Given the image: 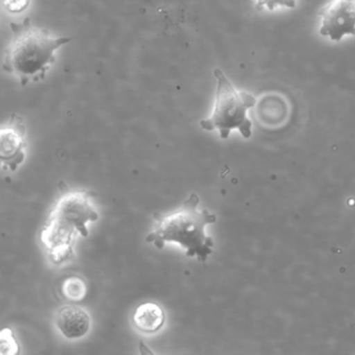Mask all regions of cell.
Here are the masks:
<instances>
[{
	"instance_id": "1",
	"label": "cell",
	"mask_w": 355,
	"mask_h": 355,
	"mask_svg": "<svg viewBox=\"0 0 355 355\" xmlns=\"http://www.w3.org/2000/svg\"><path fill=\"white\" fill-rule=\"evenodd\" d=\"M12 38L6 49L3 68L18 76L22 86L44 80L55 63V51L68 44L71 38H53L49 31L38 28L28 18L16 24L10 22Z\"/></svg>"
},
{
	"instance_id": "2",
	"label": "cell",
	"mask_w": 355,
	"mask_h": 355,
	"mask_svg": "<svg viewBox=\"0 0 355 355\" xmlns=\"http://www.w3.org/2000/svg\"><path fill=\"white\" fill-rule=\"evenodd\" d=\"M99 215L90 202V193H66L51 209L40 234L41 243L55 265H62L74 257L73 242L78 234L89 236L87 224L98 220Z\"/></svg>"
},
{
	"instance_id": "3",
	"label": "cell",
	"mask_w": 355,
	"mask_h": 355,
	"mask_svg": "<svg viewBox=\"0 0 355 355\" xmlns=\"http://www.w3.org/2000/svg\"><path fill=\"white\" fill-rule=\"evenodd\" d=\"M198 195L192 193L178 211L168 215L155 213V225L153 232L146 236L148 243H153L159 249L166 243H178L186 249L187 257H195L205 263L213 253L214 242L205 234V227L215 223V214L207 209L197 211Z\"/></svg>"
},
{
	"instance_id": "4",
	"label": "cell",
	"mask_w": 355,
	"mask_h": 355,
	"mask_svg": "<svg viewBox=\"0 0 355 355\" xmlns=\"http://www.w3.org/2000/svg\"><path fill=\"white\" fill-rule=\"evenodd\" d=\"M217 80L216 103L213 114L200 122L205 130H218L222 139H227L230 132L238 130L245 139L252 134V123L247 117V111L254 107L255 98L246 92H239L221 69L214 70Z\"/></svg>"
},
{
	"instance_id": "5",
	"label": "cell",
	"mask_w": 355,
	"mask_h": 355,
	"mask_svg": "<svg viewBox=\"0 0 355 355\" xmlns=\"http://www.w3.org/2000/svg\"><path fill=\"white\" fill-rule=\"evenodd\" d=\"M319 17L322 36L336 42L346 35L355 36V0H329L319 12Z\"/></svg>"
},
{
	"instance_id": "6",
	"label": "cell",
	"mask_w": 355,
	"mask_h": 355,
	"mask_svg": "<svg viewBox=\"0 0 355 355\" xmlns=\"http://www.w3.org/2000/svg\"><path fill=\"white\" fill-rule=\"evenodd\" d=\"M26 124L20 116L13 115L0 130V157L12 171L26 159Z\"/></svg>"
},
{
	"instance_id": "7",
	"label": "cell",
	"mask_w": 355,
	"mask_h": 355,
	"mask_svg": "<svg viewBox=\"0 0 355 355\" xmlns=\"http://www.w3.org/2000/svg\"><path fill=\"white\" fill-rule=\"evenodd\" d=\"M57 326L65 338L78 340L86 336L90 330V315L82 307L67 305L58 313Z\"/></svg>"
},
{
	"instance_id": "8",
	"label": "cell",
	"mask_w": 355,
	"mask_h": 355,
	"mask_svg": "<svg viewBox=\"0 0 355 355\" xmlns=\"http://www.w3.org/2000/svg\"><path fill=\"white\" fill-rule=\"evenodd\" d=\"M165 311L155 302H145L139 305L132 317L135 327L144 334L159 331L165 324Z\"/></svg>"
},
{
	"instance_id": "9",
	"label": "cell",
	"mask_w": 355,
	"mask_h": 355,
	"mask_svg": "<svg viewBox=\"0 0 355 355\" xmlns=\"http://www.w3.org/2000/svg\"><path fill=\"white\" fill-rule=\"evenodd\" d=\"M64 296L72 301H80L85 298L87 286L83 278L78 276H70L62 286Z\"/></svg>"
},
{
	"instance_id": "10",
	"label": "cell",
	"mask_w": 355,
	"mask_h": 355,
	"mask_svg": "<svg viewBox=\"0 0 355 355\" xmlns=\"http://www.w3.org/2000/svg\"><path fill=\"white\" fill-rule=\"evenodd\" d=\"M1 353L3 354H18L19 345L11 328H3L1 331Z\"/></svg>"
},
{
	"instance_id": "11",
	"label": "cell",
	"mask_w": 355,
	"mask_h": 355,
	"mask_svg": "<svg viewBox=\"0 0 355 355\" xmlns=\"http://www.w3.org/2000/svg\"><path fill=\"white\" fill-rule=\"evenodd\" d=\"M263 7H267L270 11H273L277 7H296V0H257V9L261 11Z\"/></svg>"
},
{
	"instance_id": "12",
	"label": "cell",
	"mask_w": 355,
	"mask_h": 355,
	"mask_svg": "<svg viewBox=\"0 0 355 355\" xmlns=\"http://www.w3.org/2000/svg\"><path fill=\"white\" fill-rule=\"evenodd\" d=\"M3 3L10 13L19 14L28 9L30 0H3Z\"/></svg>"
}]
</instances>
